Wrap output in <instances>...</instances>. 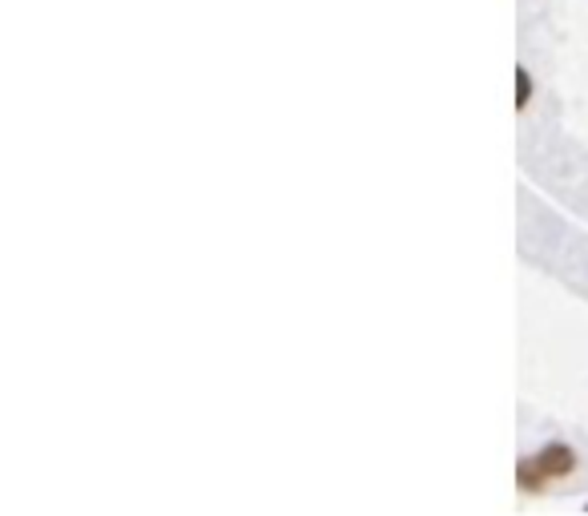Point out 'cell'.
I'll return each instance as SVG.
<instances>
[{
	"instance_id": "cell-1",
	"label": "cell",
	"mask_w": 588,
	"mask_h": 516,
	"mask_svg": "<svg viewBox=\"0 0 588 516\" xmlns=\"http://www.w3.org/2000/svg\"><path fill=\"white\" fill-rule=\"evenodd\" d=\"M572 464H577V456H572L565 444H553V448H544L536 461H524L520 464V481L528 484V488H540L544 481L568 476V472H572Z\"/></svg>"
},
{
	"instance_id": "cell-2",
	"label": "cell",
	"mask_w": 588,
	"mask_h": 516,
	"mask_svg": "<svg viewBox=\"0 0 588 516\" xmlns=\"http://www.w3.org/2000/svg\"><path fill=\"white\" fill-rule=\"evenodd\" d=\"M528 93H533V81L524 69H516V105H528Z\"/></svg>"
}]
</instances>
